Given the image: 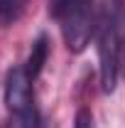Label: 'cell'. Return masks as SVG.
Here are the masks:
<instances>
[{
  "label": "cell",
  "instance_id": "cell-4",
  "mask_svg": "<svg viewBox=\"0 0 125 128\" xmlns=\"http://www.w3.org/2000/svg\"><path fill=\"white\" fill-rule=\"evenodd\" d=\"M47 57H49V37L47 34H39L34 42H32V49H30V57H27V64H25V72L32 81L37 79L47 64Z\"/></svg>",
  "mask_w": 125,
  "mask_h": 128
},
{
  "label": "cell",
  "instance_id": "cell-1",
  "mask_svg": "<svg viewBox=\"0 0 125 128\" xmlns=\"http://www.w3.org/2000/svg\"><path fill=\"white\" fill-rule=\"evenodd\" d=\"M49 15L62 30L64 44L69 52H83L98 27L93 0H49Z\"/></svg>",
  "mask_w": 125,
  "mask_h": 128
},
{
  "label": "cell",
  "instance_id": "cell-6",
  "mask_svg": "<svg viewBox=\"0 0 125 128\" xmlns=\"http://www.w3.org/2000/svg\"><path fill=\"white\" fill-rule=\"evenodd\" d=\"M115 8L120 12V69L125 72V0H115Z\"/></svg>",
  "mask_w": 125,
  "mask_h": 128
},
{
  "label": "cell",
  "instance_id": "cell-5",
  "mask_svg": "<svg viewBox=\"0 0 125 128\" xmlns=\"http://www.w3.org/2000/svg\"><path fill=\"white\" fill-rule=\"evenodd\" d=\"M27 8V0H0V25L10 27L22 17Z\"/></svg>",
  "mask_w": 125,
  "mask_h": 128
},
{
  "label": "cell",
  "instance_id": "cell-7",
  "mask_svg": "<svg viewBox=\"0 0 125 128\" xmlns=\"http://www.w3.org/2000/svg\"><path fill=\"white\" fill-rule=\"evenodd\" d=\"M74 128H93V113L88 111V108H81V111L76 113Z\"/></svg>",
  "mask_w": 125,
  "mask_h": 128
},
{
  "label": "cell",
  "instance_id": "cell-2",
  "mask_svg": "<svg viewBox=\"0 0 125 128\" xmlns=\"http://www.w3.org/2000/svg\"><path fill=\"white\" fill-rule=\"evenodd\" d=\"M98 40V72H101V89L110 94L118 86L120 76V12L113 5H106L98 15L96 27Z\"/></svg>",
  "mask_w": 125,
  "mask_h": 128
},
{
  "label": "cell",
  "instance_id": "cell-3",
  "mask_svg": "<svg viewBox=\"0 0 125 128\" xmlns=\"http://www.w3.org/2000/svg\"><path fill=\"white\" fill-rule=\"evenodd\" d=\"M5 106L22 128H39V111L34 106L32 79L25 66H12L5 76Z\"/></svg>",
  "mask_w": 125,
  "mask_h": 128
}]
</instances>
